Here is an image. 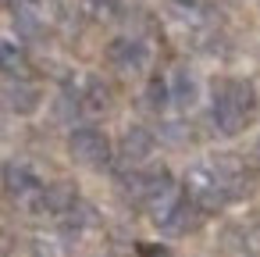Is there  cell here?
Returning a JSON list of instances; mask_svg holds the SVG:
<instances>
[{
	"mask_svg": "<svg viewBox=\"0 0 260 257\" xmlns=\"http://www.w3.org/2000/svg\"><path fill=\"white\" fill-rule=\"evenodd\" d=\"M253 107H256V93H253V86L246 79H232V82L214 90V125L224 136L242 132Z\"/></svg>",
	"mask_w": 260,
	"mask_h": 257,
	"instance_id": "cell-1",
	"label": "cell"
},
{
	"mask_svg": "<svg viewBox=\"0 0 260 257\" xmlns=\"http://www.w3.org/2000/svg\"><path fill=\"white\" fill-rule=\"evenodd\" d=\"M185 193H189V200H192L196 207H203V211H217V207H224V204L232 200V189H228V182L221 179V172H217L214 164H196V168H189V175H185Z\"/></svg>",
	"mask_w": 260,
	"mask_h": 257,
	"instance_id": "cell-2",
	"label": "cell"
},
{
	"mask_svg": "<svg viewBox=\"0 0 260 257\" xmlns=\"http://www.w3.org/2000/svg\"><path fill=\"white\" fill-rule=\"evenodd\" d=\"M68 147H72V157L82 161V164H89V168H104L107 157H111V143L96 129H75L72 139H68Z\"/></svg>",
	"mask_w": 260,
	"mask_h": 257,
	"instance_id": "cell-3",
	"label": "cell"
},
{
	"mask_svg": "<svg viewBox=\"0 0 260 257\" xmlns=\"http://www.w3.org/2000/svg\"><path fill=\"white\" fill-rule=\"evenodd\" d=\"M4 189H8L15 200L29 204V207H43V186L36 182V175H32L25 164H8V168H4Z\"/></svg>",
	"mask_w": 260,
	"mask_h": 257,
	"instance_id": "cell-4",
	"label": "cell"
},
{
	"mask_svg": "<svg viewBox=\"0 0 260 257\" xmlns=\"http://www.w3.org/2000/svg\"><path fill=\"white\" fill-rule=\"evenodd\" d=\"M178 204H182V193H178L175 182H168L164 189H157V193L146 200V211H150V218H153L157 225H164V221L178 211Z\"/></svg>",
	"mask_w": 260,
	"mask_h": 257,
	"instance_id": "cell-5",
	"label": "cell"
},
{
	"mask_svg": "<svg viewBox=\"0 0 260 257\" xmlns=\"http://www.w3.org/2000/svg\"><path fill=\"white\" fill-rule=\"evenodd\" d=\"M150 150H153V136H150L146 129H128V132H125V139H121V157H125L128 164L146 161Z\"/></svg>",
	"mask_w": 260,
	"mask_h": 257,
	"instance_id": "cell-6",
	"label": "cell"
},
{
	"mask_svg": "<svg viewBox=\"0 0 260 257\" xmlns=\"http://www.w3.org/2000/svg\"><path fill=\"white\" fill-rule=\"evenodd\" d=\"M75 204H79V193H75V186H72V182H54L50 189H43V211L68 214Z\"/></svg>",
	"mask_w": 260,
	"mask_h": 257,
	"instance_id": "cell-7",
	"label": "cell"
},
{
	"mask_svg": "<svg viewBox=\"0 0 260 257\" xmlns=\"http://www.w3.org/2000/svg\"><path fill=\"white\" fill-rule=\"evenodd\" d=\"M111 61H114L118 68H125V72H136V68H143V61H146V50H143L136 40H114V43H111Z\"/></svg>",
	"mask_w": 260,
	"mask_h": 257,
	"instance_id": "cell-8",
	"label": "cell"
},
{
	"mask_svg": "<svg viewBox=\"0 0 260 257\" xmlns=\"http://www.w3.org/2000/svg\"><path fill=\"white\" fill-rule=\"evenodd\" d=\"M8 104H11V111L29 115V111H36V104H40V90L29 86V82H15V86H8Z\"/></svg>",
	"mask_w": 260,
	"mask_h": 257,
	"instance_id": "cell-9",
	"label": "cell"
},
{
	"mask_svg": "<svg viewBox=\"0 0 260 257\" xmlns=\"http://www.w3.org/2000/svg\"><path fill=\"white\" fill-rule=\"evenodd\" d=\"M192 225H196V204H192V200H182V204H178V211H175L160 229H164L168 236H185Z\"/></svg>",
	"mask_w": 260,
	"mask_h": 257,
	"instance_id": "cell-10",
	"label": "cell"
},
{
	"mask_svg": "<svg viewBox=\"0 0 260 257\" xmlns=\"http://www.w3.org/2000/svg\"><path fill=\"white\" fill-rule=\"evenodd\" d=\"M171 100H175L178 107H189V104L196 100V82H192V75H189L185 68H178L175 79H171Z\"/></svg>",
	"mask_w": 260,
	"mask_h": 257,
	"instance_id": "cell-11",
	"label": "cell"
},
{
	"mask_svg": "<svg viewBox=\"0 0 260 257\" xmlns=\"http://www.w3.org/2000/svg\"><path fill=\"white\" fill-rule=\"evenodd\" d=\"M0 72H8V75H25V54L8 43V40H0Z\"/></svg>",
	"mask_w": 260,
	"mask_h": 257,
	"instance_id": "cell-12",
	"label": "cell"
},
{
	"mask_svg": "<svg viewBox=\"0 0 260 257\" xmlns=\"http://www.w3.org/2000/svg\"><path fill=\"white\" fill-rule=\"evenodd\" d=\"M79 107H82V111H89V115L104 111V107H107V90H104L96 79H89V82H86V90L79 93Z\"/></svg>",
	"mask_w": 260,
	"mask_h": 257,
	"instance_id": "cell-13",
	"label": "cell"
},
{
	"mask_svg": "<svg viewBox=\"0 0 260 257\" xmlns=\"http://www.w3.org/2000/svg\"><path fill=\"white\" fill-rule=\"evenodd\" d=\"M86 4H89V11H96V15H111L118 0H86Z\"/></svg>",
	"mask_w": 260,
	"mask_h": 257,
	"instance_id": "cell-14",
	"label": "cell"
},
{
	"mask_svg": "<svg viewBox=\"0 0 260 257\" xmlns=\"http://www.w3.org/2000/svg\"><path fill=\"white\" fill-rule=\"evenodd\" d=\"M256 154H260V143H256Z\"/></svg>",
	"mask_w": 260,
	"mask_h": 257,
	"instance_id": "cell-15",
	"label": "cell"
}]
</instances>
